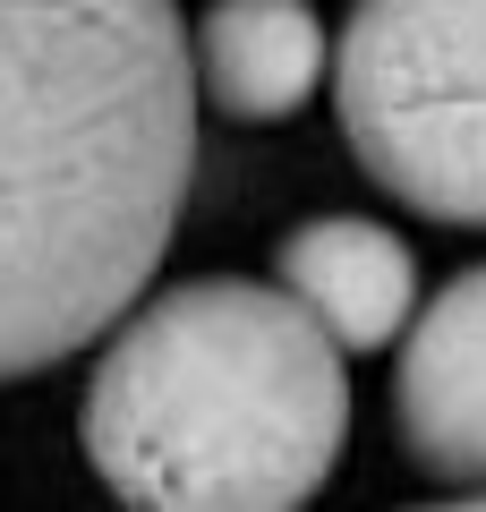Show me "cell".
Here are the masks:
<instances>
[{
	"mask_svg": "<svg viewBox=\"0 0 486 512\" xmlns=\"http://www.w3.org/2000/svg\"><path fill=\"white\" fill-rule=\"evenodd\" d=\"M401 453L452 495H486V265L427 299L393 359Z\"/></svg>",
	"mask_w": 486,
	"mask_h": 512,
	"instance_id": "cell-4",
	"label": "cell"
},
{
	"mask_svg": "<svg viewBox=\"0 0 486 512\" xmlns=\"http://www.w3.org/2000/svg\"><path fill=\"white\" fill-rule=\"evenodd\" d=\"M350 350L282 282H171L128 299L86 376L77 436L120 504L290 512L350 444Z\"/></svg>",
	"mask_w": 486,
	"mask_h": 512,
	"instance_id": "cell-2",
	"label": "cell"
},
{
	"mask_svg": "<svg viewBox=\"0 0 486 512\" xmlns=\"http://www.w3.org/2000/svg\"><path fill=\"white\" fill-rule=\"evenodd\" d=\"M282 291L342 350H393V333H410L418 316V265L384 222L316 214L282 239Z\"/></svg>",
	"mask_w": 486,
	"mask_h": 512,
	"instance_id": "cell-6",
	"label": "cell"
},
{
	"mask_svg": "<svg viewBox=\"0 0 486 512\" xmlns=\"http://www.w3.org/2000/svg\"><path fill=\"white\" fill-rule=\"evenodd\" d=\"M324 18L307 0H214L188 35L197 60V103L239 128L299 120L324 86Z\"/></svg>",
	"mask_w": 486,
	"mask_h": 512,
	"instance_id": "cell-5",
	"label": "cell"
},
{
	"mask_svg": "<svg viewBox=\"0 0 486 512\" xmlns=\"http://www.w3.org/2000/svg\"><path fill=\"white\" fill-rule=\"evenodd\" d=\"M197 171L180 0H0V384L103 342Z\"/></svg>",
	"mask_w": 486,
	"mask_h": 512,
	"instance_id": "cell-1",
	"label": "cell"
},
{
	"mask_svg": "<svg viewBox=\"0 0 486 512\" xmlns=\"http://www.w3.org/2000/svg\"><path fill=\"white\" fill-rule=\"evenodd\" d=\"M333 120L393 205L486 231V0H350Z\"/></svg>",
	"mask_w": 486,
	"mask_h": 512,
	"instance_id": "cell-3",
	"label": "cell"
}]
</instances>
